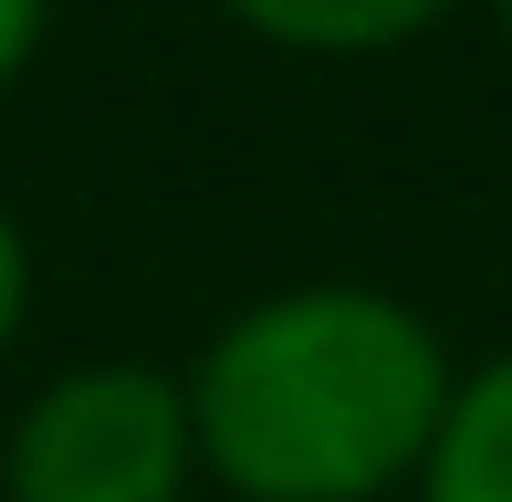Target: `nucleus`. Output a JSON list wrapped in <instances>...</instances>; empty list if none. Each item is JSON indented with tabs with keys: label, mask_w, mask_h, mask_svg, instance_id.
Masks as SVG:
<instances>
[{
	"label": "nucleus",
	"mask_w": 512,
	"mask_h": 502,
	"mask_svg": "<svg viewBox=\"0 0 512 502\" xmlns=\"http://www.w3.org/2000/svg\"><path fill=\"white\" fill-rule=\"evenodd\" d=\"M460 377L429 314L377 283L241 304L189 367L199 471L241 502H377L429 471Z\"/></svg>",
	"instance_id": "f257e3e1"
},
{
	"label": "nucleus",
	"mask_w": 512,
	"mask_h": 502,
	"mask_svg": "<svg viewBox=\"0 0 512 502\" xmlns=\"http://www.w3.org/2000/svg\"><path fill=\"white\" fill-rule=\"evenodd\" d=\"M199 419L157 367H74L11 419L0 492L11 502H189Z\"/></svg>",
	"instance_id": "f03ea898"
},
{
	"label": "nucleus",
	"mask_w": 512,
	"mask_h": 502,
	"mask_svg": "<svg viewBox=\"0 0 512 502\" xmlns=\"http://www.w3.org/2000/svg\"><path fill=\"white\" fill-rule=\"evenodd\" d=\"M418 502H512V356L460 377L450 419H439V450L418 471Z\"/></svg>",
	"instance_id": "7ed1b4c3"
},
{
	"label": "nucleus",
	"mask_w": 512,
	"mask_h": 502,
	"mask_svg": "<svg viewBox=\"0 0 512 502\" xmlns=\"http://www.w3.org/2000/svg\"><path fill=\"white\" fill-rule=\"evenodd\" d=\"M220 11L283 53H398L450 0H220Z\"/></svg>",
	"instance_id": "20e7f679"
},
{
	"label": "nucleus",
	"mask_w": 512,
	"mask_h": 502,
	"mask_svg": "<svg viewBox=\"0 0 512 502\" xmlns=\"http://www.w3.org/2000/svg\"><path fill=\"white\" fill-rule=\"evenodd\" d=\"M21 314H32V241H21V220L0 210V356H11Z\"/></svg>",
	"instance_id": "39448f33"
},
{
	"label": "nucleus",
	"mask_w": 512,
	"mask_h": 502,
	"mask_svg": "<svg viewBox=\"0 0 512 502\" xmlns=\"http://www.w3.org/2000/svg\"><path fill=\"white\" fill-rule=\"evenodd\" d=\"M42 11H53V0H0V95H11V84H21V63H32Z\"/></svg>",
	"instance_id": "423d86ee"
},
{
	"label": "nucleus",
	"mask_w": 512,
	"mask_h": 502,
	"mask_svg": "<svg viewBox=\"0 0 512 502\" xmlns=\"http://www.w3.org/2000/svg\"><path fill=\"white\" fill-rule=\"evenodd\" d=\"M502 53H512V0H502Z\"/></svg>",
	"instance_id": "0eeeda50"
}]
</instances>
